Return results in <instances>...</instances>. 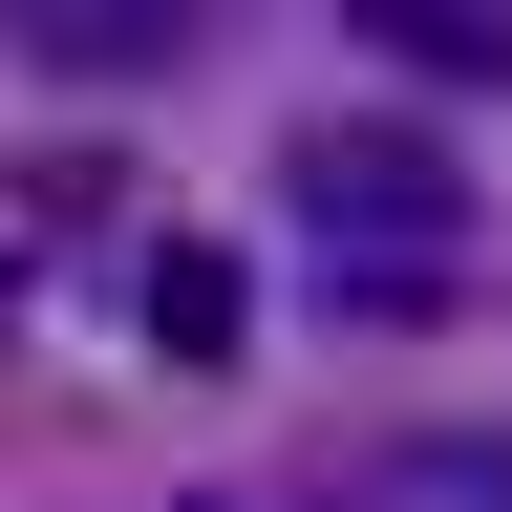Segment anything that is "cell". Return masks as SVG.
<instances>
[{"label": "cell", "instance_id": "obj_4", "mask_svg": "<svg viewBox=\"0 0 512 512\" xmlns=\"http://www.w3.org/2000/svg\"><path fill=\"white\" fill-rule=\"evenodd\" d=\"M342 512H512V448H384L342 470Z\"/></svg>", "mask_w": 512, "mask_h": 512}, {"label": "cell", "instance_id": "obj_1", "mask_svg": "<svg viewBox=\"0 0 512 512\" xmlns=\"http://www.w3.org/2000/svg\"><path fill=\"white\" fill-rule=\"evenodd\" d=\"M278 192H299V235L342 256L363 299H406V278H448V256H470V171H448L427 107H320L299 150H278Z\"/></svg>", "mask_w": 512, "mask_h": 512}, {"label": "cell", "instance_id": "obj_2", "mask_svg": "<svg viewBox=\"0 0 512 512\" xmlns=\"http://www.w3.org/2000/svg\"><path fill=\"white\" fill-rule=\"evenodd\" d=\"M0 43L64 64V86H128V64H171V43H192V0H0Z\"/></svg>", "mask_w": 512, "mask_h": 512}, {"label": "cell", "instance_id": "obj_5", "mask_svg": "<svg viewBox=\"0 0 512 512\" xmlns=\"http://www.w3.org/2000/svg\"><path fill=\"white\" fill-rule=\"evenodd\" d=\"M235 320H256V299H235V256H214V235H171V278H150V342H171V363H235Z\"/></svg>", "mask_w": 512, "mask_h": 512}, {"label": "cell", "instance_id": "obj_6", "mask_svg": "<svg viewBox=\"0 0 512 512\" xmlns=\"http://www.w3.org/2000/svg\"><path fill=\"white\" fill-rule=\"evenodd\" d=\"M192 512H256V491H192Z\"/></svg>", "mask_w": 512, "mask_h": 512}, {"label": "cell", "instance_id": "obj_3", "mask_svg": "<svg viewBox=\"0 0 512 512\" xmlns=\"http://www.w3.org/2000/svg\"><path fill=\"white\" fill-rule=\"evenodd\" d=\"M363 43L427 64V86H491V64H512V0H363Z\"/></svg>", "mask_w": 512, "mask_h": 512}]
</instances>
